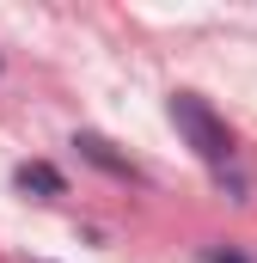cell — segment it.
<instances>
[{
    "label": "cell",
    "mask_w": 257,
    "mask_h": 263,
    "mask_svg": "<svg viewBox=\"0 0 257 263\" xmlns=\"http://www.w3.org/2000/svg\"><path fill=\"white\" fill-rule=\"evenodd\" d=\"M166 117H172V129L184 135V147H190L202 165H214V172H233V159H239V141H233V129L214 117V104H208V98H196V92H172V98H166Z\"/></svg>",
    "instance_id": "obj_1"
},
{
    "label": "cell",
    "mask_w": 257,
    "mask_h": 263,
    "mask_svg": "<svg viewBox=\"0 0 257 263\" xmlns=\"http://www.w3.org/2000/svg\"><path fill=\"white\" fill-rule=\"evenodd\" d=\"M74 153H80L86 165H98L104 178H117V184H147V172H141L128 153H117V147H111L98 129H74Z\"/></svg>",
    "instance_id": "obj_2"
},
{
    "label": "cell",
    "mask_w": 257,
    "mask_h": 263,
    "mask_svg": "<svg viewBox=\"0 0 257 263\" xmlns=\"http://www.w3.org/2000/svg\"><path fill=\"white\" fill-rule=\"evenodd\" d=\"M12 184L25 190V196H37V202H56V196H67V178L49 165V159H19L12 165Z\"/></svg>",
    "instance_id": "obj_3"
},
{
    "label": "cell",
    "mask_w": 257,
    "mask_h": 263,
    "mask_svg": "<svg viewBox=\"0 0 257 263\" xmlns=\"http://www.w3.org/2000/svg\"><path fill=\"white\" fill-rule=\"evenodd\" d=\"M196 257H202V263H257V257H245L239 245H221V239H214V245H202Z\"/></svg>",
    "instance_id": "obj_4"
}]
</instances>
